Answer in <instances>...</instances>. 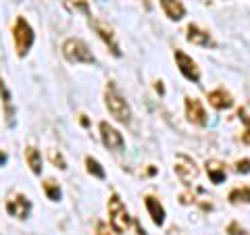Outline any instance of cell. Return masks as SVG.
<instances>
[{
  "mask_svg": "<svg viewBox=\"0 0 250 235\" xmlns=\"http://www.w3.org/2000/svg\"><path fill=\"white\" fill-rule=\"evenodd\" d=\"M208 104L217 108V111H225V108L233 106V98L229 92H225L223 88H217L213 92H208Z\"/></svg>",
  "mask_w": 250,
  "mask_h": 235,
  "instance_id": "cell-12",
  "label": "cell"
},
{
  "mask_svg": "<svg viewBox=\"0 0 250 235\" xmlns=\"http://www.w3.org/2000/svg\"><path fill=\"white\" fill-rule=\"evenodd\" d=\"M144 2H146V6H148V0H144Z\"/></svg>",
  "mask_w": 250,
  "mask_h": 235,
  "instance_id": "cell-27",
  "label": "cell"
},
{
  "mask_svg": "<svg viewBox=\"0 0 250 235\" xmlns=\"http://www.w3.org/2000/svg\"><path fill=\"white\" fill-rule=\"evenodd\" d=\"M85 169H88V173L94 175L96 179H104L106 177L103 164H100L96 158H92V156H85Z\"/></svg>",
  "mask_w": 250,
  "mask_h": 235,
  "instance_id": "cell-19",
  "label": "cell"
},
{
  "mask_svg": "<svg viewBox=\"0 0 250 235\" xmlns=\"http://www.w3.org/2000/svg\"><path fill=\"white\" fill-rule=\"evenodd\" d=\"M238 117L242 119V123L246 125V137H244V142H250V119H248L246 111H240V113H238Z\"/></svg>",
  "mask_w": 250,
  "mask_h": 235,
  "instance_id": "cell-22",
  "label": "cell"
},
{
  "mask_svg": "<svg viewBox=\"0 0 250 235\" xmlns=\"http://www.w3.org/2000/svg\"><path fill=\"white\" fill-rule=\"evenodd\" d=\"M25 162H27V167L31 169V173L34 175L42 173V154H40V150H38L36 146H27L25 148Z\"/></svg>",
  "mask_w": 250,
  "mask_h": 235,
  "instance_id": "cell-16",
  "label": "cell"
},
{
  "mask_svg": "<svg viewBox=\"0 0 250 235\" xmlns=\"http://www.w3.org/2000/svg\"><path fill=\"white\" fill-rule=\"evenodd\" d=\"M61 50H62V57H65L69 62H82V65H94V62H96L90 46L83 40H77V38L65 40Z\"/></svg>",
  "mask_w": 250,
  "mask_h": 235,
  "instance_id": "cell-2",
  "label": "cell"
},
{
  "mask_svg": "<svg viewBox=\"0 0 250 235\" xmlns=\"http://www.w3.org/2000/svg\"><path fill=\"white\" fill-rule=\"evenodd\" d=\"M42 190H44L46 196H48V200H52V202H59V200H61V185L54 181V179H48V181H44V183H42Z\"/></svg>",
  "mask_w": 250,
  "mask_h": 235,
  "instance_id": "cell-18",
  "label": "cell"
},
{
  "mask_svg": "<svg viewBox=\"0 0 250 235\" xmlns=\"http://www.w3.org/2000/svg\"><path fill=\"white\" fill-rule=\"evenodd\" d=\"M236 171L238 173H250V160L248 158H244V160H238V164H236Z\"/></svg>",
  "mask_w": 250,
  "mask_h": 235,
  "instance_id": "cell-24",
  "label": "cell"
},
{
  "mask_svg": "<svg viewBox=\"0 0 250 235\" xmlns=\"http://www.w3.org/2000/svg\"><path fill=\"white\" fill-rule=\"evenodd\" d=\"M173 57H175V62H177L179 71H182V75L186 77V79L198 83L200 81V71H198L196 60H194L192 57H188V54L184 50H179V48L173 52Z\"/></svg>",
  "mask_w": 250,
  "mask_h": 235,
  "instance_id": "cell-6",
  "label": "cell"
},
{
  "mask_svg": "<svg viewBox=\"0 0 250 235\" xmlns=\"http://www.w3.org/2000/svg\"><path fill=\"white\" fill-rule=\"evenodd\" d=\"M0 98H2V108H4V121L6 125H15V108H13V102H11V92L6 88L4 79L0 77Z\"/></svg>",
  "mask_w": 250,
  "mask_h": 235,
  "instance_id": "cell-13",
  "label": "cell"
},
{
  "mask_svg": "<svg viewBox=\"0 0 250 235\" xmlns=\"http://www.w3.org/2000/svg\"><path fill=\"white\" fill-rule=\"evenodd\" d=\"M6 158H9V156H6L4 152H0V167H2V164L6 162Z\"/></svg>",
  "mask_w": 250,
  "mask_h": 235,
  "instance_id": "cell-26",
  "label": "cell"
},
{
  "mask_svg": "<svg viewBox=\"0 0 250 235\" xmlns=\"http://www.w3.org/2000/svg\"><path fill=\"white\" fill-rule=\"evenodd\" d=\"M4 208H6V213H9L11 216H15V218H27L29 210H31V202L23 194H17L15 198L6 200Z\"/></svg>",
  "mask_w": 250,
  "mask_h": 235,
  "instance_id": "cell-8",
  "label": "cell"
},
{
  "mask_svg": "<svg viewBox=\"0 0 250 235\" xmlns=\"http://www.w3.org/2000/svg\"><path fill=\"white\" fill-rule=\"evenodd\" d=\"M100 139L108 150H123L125 148V139L119 131H117L113 125H108L106 121L100 123Z\"/></svg>",
  "mask_w": 250,
  "mask_h": 235,
  "instance_id": "cell-7",
  "label": "cell"
},
{
  "mask_svg": "<svg viewBox=\"0 0 250 235\" xmlns=\"http://www.w3.org/2000/svg\"><path fill=\"white\" fill-rule=\"evenodd\" d=\"M13 40H15L17 57L23 59L31 50L34 40H36V34H34V29H31V25L27 23V19H23V17L17 19V23H15V27H13Z\"/></svg>",
  "mask_w": 250,
  "mask_h": 235,
  "instance_id": "cell-3",
  "label": "cell"
},
{
  "mask_svg": "<svg viewBox=\"0 0 250 235\" xmlns=\"http://www.w3.org/2000/svg\"><path fill=\"white\" fill-rule=\"evenodd\" d=\"M106 208H108V221H111V225L115 229H119V231L127 229L129 227V213H127V208H125L119 196L113 194L111 198H108Z\"/></svg>",
  "mask_w": 250,
  "mask_h": 235,
  "instance_id": "cell-4",
  "label": "cell"
},
{
  "mask_svg": "<svg viewBox=\"0 0 250 235\" xmlns=\"http://www.w3.org/2000/svg\"><path fill=\"white\" fill-rule=\"evenodd\" d=\"M50 158H52V162L54 164H59V169H62V171H65L67 169V162H65V158H62V154L59 152H50Z\"/></svg>",
  "mask_w": 250,
  "mask_h": 235,
  "instance_id": "cell-23",
  "label": "cell"
},
{
  "mask_svg": "<svg viewBox=\"0 0 250 235\" xmlns=\"http://www.w3.org/2000/svg\"><path fill=\"white\" fill-rule=\"evenodd\" d=\"M207 173L210 177V181L217 183V185L225 181V167H221L217 160H208L207 162Z\"/></svg>",
  "mask_w": 250,
  "mask_h": 235,
  "instance_id": "cell-17",
  "label": "cell"
},
{
  "mask_svg": "<svg viewBox=\"0 0 250 235\" xmlns=\"http://www.w3.org/2000/svg\"><path fill=\"white\" fill-rule=\"evenodd\" d=\"M144 204H146V208H148V213H150L154 225L161 227L163 223H165V208L161 206L159 200L152 198V196H146V198H144Z\"/></svg>",
  "mask_w": 250,
  "mask_h": 235,
  "instance_id": "cell-15",
  "label": "cell"
},
{
  "mask_svg": "<svg viewBox=\"0 0 250 235\" xmlns=\"http://www.w3.org/2000/svg\"><path fill=\"white\" fill-rule=\"evenodd\" d=\"M104 106H106V111L111 113V117H115L119 123L127 125L131 121V108L127 104V100L115 88V83H108L104 88Z\"/></svg>",
  "mask_w": 250,
  "mask_h": 235,
  "instance_id": "cell-1",
  "label": "cell"
},
{
  "mask_svg": "<svg viewBox=\"0 0 250 235\" xmlns=\"http://www.w3.org/2000/svg\"><path fill=\"white\" fill-rule=\"evenodd\" d=\"M96 235H121V231H119V229H115L113 225H108V223H104V221H100V223L96 225Z\"/></svg>",
  "mask_w": 250,
  "mask_h": 235,
  "instance_id": "cell-21",
  "label": "cell"
},
{
  "mask_svg": "<svg viewBox=\"0 0 250 235\" xmlns=\"http://www.w3.org/2000/svg\"><path fill=\"white\" fill-rule=\"evenodd\" d=\"M186 117H188V121L198 125V127H205L207 125V111L200 100L196 98H186Z\"/></svg>",
  "mask_w": 250,
  "mask_h": 235,
  "instance_id": "cell-9",
  "label": "cell"
},
{
  "mask_svg": "<svg viewBox=\"0 0 250 235\" xmlns=\"http://www.w3.org/2000/svg\"><path fill=\"white\" fill-rule=\"evenodd\" d=\"M90 25H92V29L98 34V38L103 40L104 44H106V48L111 50V54L113 57H117L119 59L121 57V48H119V44H117V40H115V34H113V29L106 25V23H103L100 19H96V17H90Z\"/></svg>",
  "mask_w": 250,
  "mask_h": 235,
  "instance_id": "cell-5",
  "label": "cell"
},
{
  "mask_svg": "<svg viewBox=\"0 0 250 235\" xmlns=\"http://www.w3.org/2000/svg\"><path fill=\"white\" fill-rule=\"evenodd\" d=\"M161 6L171 21H179L186 15V6L182 4V0H161Z\"/></svg>",
  "mask_w": 250,
  "mask_h": 235,
  "instance_id": "cell-14",
  "label": "cell"
},
{
  "mask_svg": "<svg viewBox=\"0 0 250 235\" xmlns=\"http://www.w3.org/2000/svg\"><path fill=\"white\" fill-rule=\"evenodd\" d=\"M228 233H229V235H244V229H240L238 223H231V225L228 227Z\"/></svg>",
  "mask_w": 250,
  "mask_h": 235,
  "instance_id": "cell-25",
  "label": "cell"
},
{
  "mask_svg": "<svg viewBox=\"0 0 250 235\" xmlns=\"http://www.w3.org/2000/svg\"><path fill=\"white\" fill-rule=\"evenodd\" d=\"M175 175L186 183L192 181V179H196L198 177L196 162H194L192 158H188V156H184V154H179L177 160H175Z\"/></svg>",
  "mask_w": 250,
  "mask_h": 235,
  "instance_id": "cell-10",
  "label": "cell"
},
{
  "mask_svg": "<svg viewBox=\"0 0 250 235\" xmlns=\"http://www.w3.org/2000/svg\"><path fill=\"white\" fill-rule=\"evenodd\" d=\"M229 202L231 204H238V202L250 204V187H236V190L229 194Z\"/></svg>",
  "mask_w": 250,
  "mask_h": 235,
  "instance_id": "cell-20",
  "label": "cell"
},
{
  "mask_svg": "<svg viewBox=\"0 0 250 235\" xmlns=\"http://www.w3.org/2000/svg\"><path fill=\"white\" fill-rule=\"evenodd\" d=\"M186 40L190 42V44L202 46V48H208V46H215V42H213V38H210V34H208V31L200 29L198 25H188Z\"/></svg>",
  "mask_w": 250,
  "mask_h": 235,
  "instance_id": "cell-11",
  "label": "cell"
}]
</instances>
